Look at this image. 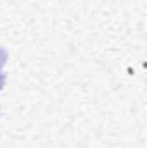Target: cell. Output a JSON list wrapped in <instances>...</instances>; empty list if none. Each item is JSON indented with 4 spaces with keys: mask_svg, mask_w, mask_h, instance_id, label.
I'll use <instances>...</instances> for the list:
<instances>
[{
    "mask_svg": "<svg viewBox=\"0 0 147 148\" xmlns=\"http://www.w3.org/2000/svg\"><path fill=\"white\" fill-rule=\"evenodd\" d=\"M5 59H7V53H5L3 48H0V90L3 88V83H5V77H3V74H2V67H3V64H5Z\"/></svg>",
    "mask_w": 147,
    "mask_h": 148,
    "instance_id": "1",
    "label": "cell"
}]
</instances>
